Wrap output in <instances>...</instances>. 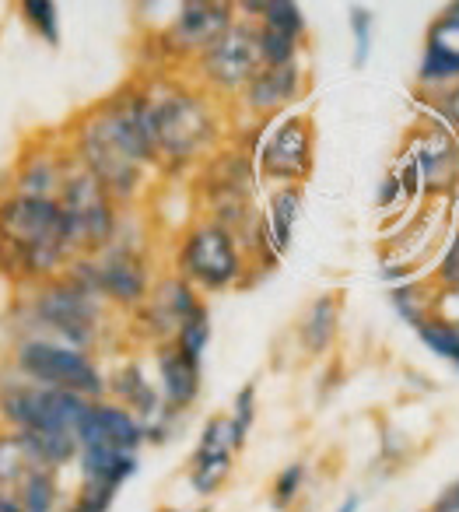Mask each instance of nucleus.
I'll use <instances>...</instances> for the list:
<instances>
[{
    "instance_id": "473e14b6",
    "label": "nucleus",
    "mask_w": 459,
    "mask_h": 512,
    "mask_svg": "<svg viewBox=\"0 0 459 512\" xmlns=\"http://www.w3.org/2000/svg\"><path fill=\"white\" fill-rule=\"evenodd\" d=\"M347 18H351V39H354V67L361 71V67H368V57H372L375 15L365 4H354V8L347 11Z\"/></svg>"
},
{
    "instance_id": "f257e3e1",
    "label": "nucleus",
    "mask_w": 459,
    "mask_h": 512,
    "mask_svg": "<svg viewBox=\"0 0 459 512\" xmlns=\"http://www.w3.org/2000/svg\"><path fill=\"white\" fill-rule=\"evenodd\" d=\"M141 88L162 172L200 169L214 151L225 148L228 123L214 95L197 88L190 78H172L165 71L141 78Z\"/></svg>"
},
{
    "instance_id": "6e6552de",
    "label": "nucleus",
    "mask_w": 459,
    "mask_h": 512,
    "mask_svg": "<svg viewBox=\"0 0 459 512\" xmlns=\"http://www.w3.org/2000/svg\"><path fill=\"white\" fill-rule=\"evenodd\" d=\"M15 372L29 383L78 393L85 400L106 397V372L95 362V355L74 351L50 337H22L15 344Z\"/></svg>"
},
{
    "instance_id": "c9c22d12",
    "label": "nucleus",
    "mask_w": 459,
    "mask_h": 512,
    "mask_svg": "<svg viewBox=\"0 0 459 512\" xmlns=\"http://www.w3.org/2000/svg\"><path fill=\"white\" fill-rule=\"evenodd\" d=\"M116 502V491L109 488H88V484H81L78 495H74V502H67L60 512H109Z\"/></svg>"
},
{
    "instance_id": "7ed1b4c3",
    "label": "nucleus",
    "mask_w": 459,
    "mask_h": 512,
    "mask_svg": "<svg viewBox=\"0 0 459 512\" xmlns=\"http://www.w3.org/2000/svg\"><path fill=\"white\" fill-rule=\"evenodd\" d=\"M64 274L71 281H78L81 288H88L95 299H102L120 316L137 313L158 281L155 267H151L148 246L137 235L134 239L116 235L102 253L74 256Z\"/></svg>"
},
{
    "instance_id": "b1692460",
    "label": "nucleus",
    "mask_w": 459,
    "mask_h": 512,
    "mask_svg": "<svg viewBox=\"0 0 459 512\" xmlns=\"http://www.w3.org/2000/svg\"><path fill=\"white\" fill-rule=\"evenodd\" d=\"M25 453H29V463L39 470H53L57 474L60 467L78 460L81 446L71 432H18Z\"/></svg>"
},
{
    "instance_id": "79ce46f5",
    "label": "nucleus",
    "mask_w": 459,
    "mask_h": 512,
    "mask_svg": "<svg viewBox=\"0 0 459 512\" xmlns=\"http://www.w3.org/2000/svg\"><path fill=\"white\" fill-rule=\"evenodd\" d=\"M193 512H214L211 505H200V509H193Z\"/></svg>"
},
{
    "instance_id": "6ab92c4d",
    "label": "nucleus",
    "mask_w": 459,
    "mask_h": 512,
    "mask_svg": "<svg viewBox=\"0 0 459 512\" xmlns=\"http://www.w3.org/2000/svg\"><path fill=\"white\" fill-rule=\"evenodd\" d=\"M106 397L116 400L120 407H127V411H134L144 425H151L165 411L155 376H148L144 362H137V358H123L113 372H106Z\"/></svg>"
},
{
    "instance_id": "20e7f679",
    "label": "nucleus",
    "mask_w": 459,
    "mask_h": 512,
    "mask_svg": "<svg viewBox=\"0 0 459 512\" xmlns=\"http://www.w3.org/2000/svg\"><path fill=\"white\" fill-rule=\"evenodd\" d=\"M29 320L39 327V334L29 337H50L57 344H67L74 351L95 355L106 341V320L113 309L102 299H95L88 288L71 281L67 274L32 288L29 295Z\"/></svg>"
},
{
    "instance_id": "4be33fe9",
    "label": "nucleus",
    "mask_w": 459,
    "mask_h": 512,
    "mask_svg": "<svg viewBox=\"0 0 459 512\" xmlns=\"http://www.w3.org/2000/svg\"><path fill=\"white\" fill-rule=\"evenodd\" d=\"M137 467H141L137 453H116V449H102V446H88L78 453V474L81 484H88V488L120 491L137 474Z\"/></svg>"
},
{
    "instance_id": "bb28decb",
    "label": "nucleus",
    "mask_w": 459,
    "mask_h": 512,
    "mask_svg": "<svg viewBox=\"0 0 459 512\" xmlns=\"http://www.w3.org/2000/svg\"><path fill=\"white\" fill-rule=\"evenodd\" d=\"M256 25L267 32H277L284 39H295V43H305V32H309V22H305V11L291 0H267L260 8V18Z\"/></svg>"
},
{
    "instance_id": "f704fd0d",
    "label": "nucleus",
    "mask_w": 459,
    "mask_h": 512,
    "mask_svg": "<svg viewBox=\"0 0 459 512\" xmlns=\"http://www.w3.org/2000/svg\"><path fill=\"white\" fill-rule=\"evenodd\" d=\"M424 39H435V43L449 46V50H459V0H456V4H449V8H442L435 18H431Z\"/></svg>"
},
{
    "instance_id": "4c0bfd02",
    "label": "nucleus",
    "mask_w": 459,
    "mask_h": 512,
    "mask_svg": "<svg viewBox=\"0 0 459 512\" xmlns=\"http://www.w3.org/2000/svg\"><path fill=\"white\" fill-rule=\"evenodd\" d=\"M431 316L445 323H456L459 327V288H435V306Z\"/></svg>"
},
{
    "instance_id": "1a4fd4ad",
    "label": "nucleus",
    "mask_w": 459,
    "mask_h": 512,
    "mask_svg": "<svg viewBox=\"0 0 459 512\" xmlns=\"http://www.w3.org/2000/svg\"><path fill=\"white\" fill-rule=\"evenodd\" d=\"M260 183L305 186L316 165V127L309 113H288L263 123L260 144L253 151Z\"/></svg>"
},
{
    "instance_id": "5701e85b",
    "label": "nucleus",
    "mask_w": 459,
    "mask_h": 512,
    "mask_svg": "<svg viewBox=\"0 0 459 512\" xmlns=\"http://www.w3.org/2000/svg\"><path fill=\"white\" fill-rule=\"evenodd\" d=\"M452 85H459V50H449L435 39H424L421 60H417L414 71V92L428 99V95H438Z\"/></svg>"
},
{
    "instance_id": "cd10ccee",
    "label": "nucleus",
    "mask_w": 459,
    "mask_h": 512,
    "mask_svg": "<svg viewBox=\"0 0 459 512\" xmlns=\"http://www.w3.org/2000/svg\"><path fill=\"white\" fill-rule=\"evenodd\" d=\"M414 334H417V341L431 351V355L442 358V362H449L452 369H459V327L456 323H445V320L428 316Z\"/></svg>"
},
{
    "instance_id": "ddd939ff",
    "label": "nucleus",
    "mask_w": 459,
    "mask_h": 512,
    "mask_svg": "<svg viewBox=\"0 0 459 512\" xmlns=\"http://www.w3.org/2000/svg\"><path fill=\"white\" fill-rule=\"evenodd\" d=\"M239 22L235 4L225 0H186L176 8V18L158 32V46L162 57L172 64L190 67L207 46H214L232 25Z\"/></svg>"
},
{
    "instance_id": "dca6fc26",
    "label": "nucleus",
    "mask_w": 459,
    "mask_h": 512,
    "mask_svg": "<svg viewBox=\"0 0 459 512\" xmlns=\"http://www.w3.org/2000/svg\"><path fill=\"white\" fill-rule=\"evenodd\" d=\"M407 151L414 155L421 172L424 197L452 200L459 193V137L445 127H421V134L407 137Z\"/></svg>"
},
{
    "instance_id": "9b49d317",
    "label": "nucleus",
    "mask_w": 459,
    "mask_h": 512,
    "mask_svg": "<svg viewBox=\"0 0 459 512\" xmlns=\"http://www.w3.org/2000/svg\"><path fill=\"white\" fill-rule=\"evenodd\" d=\"M263 67L260 43H256V25L253 22H235L225 36L214 46H207L197 60L190 64V81L204 88L214 99H239L242 88L256 78Z\"/></svg>"
},
{
    "instance_id": "c85d7f7f",
    "label": "nucleus",
    "mask_w": 459,
    "mask_h": 512,
    "mask_svg": "<svg viewBox=\"0 0 459 512\" xmlns=\"http://www.w3.org/2000/svg\"><path fill=\"white\" fill-rule=\"evenodd\" d=\"M211 337H214L211 309H207V302H204V306L183 323V330H179L172 344H176L186 358H193V362H204V351H207V344H211Z\"/></svg>"
},
{
    "instance_id": "39448f33",
    "label": "nucleus",
    "mask_w": 459,
    "mask_h": 512,
    "mask_svg": "<svg viewBox=\"0 0 459 512\" xmlns=\"http://www.w3.org/2000/svg\"><path fill=\"white\" fill-rule=\"evenodd\" d=\"M172 274L193 285L200 295H221L246 285L249 256L228 228L211 218H197L176 235Z\"/></svg>"
},
{
    "instance_id": "2f4dec72",
    "label": "nucleus",
    "mask_w": 459,
    "mask_h": 512,
    "mask_svg": "<svg viewBox=\"0 0 459 512\" xmlns=\"http://www.w3.org/2000/svg\"><path fill=\"white\" fill-rule=\"evenodd\" d=\"M256 43H260L263 67H291L302 57V43L277 36V32H267V29H260V25H256Z\"/></svg>"
},
{
    "instance_id": "f3484780",
    "label": "nucleus",
    "mask_w": 459,
    "mask_h": 512,
    "mask_svg": "<svg viewBox=\"0 0 459 512\" xmlns=\"http://www.w3.org/2000/svg\"><path fill=\"white\" fill-rule=\"evenodd\" d=\"M74 439H78L81 449L102 446V449H116V453H137L148 442V428H144V421L134 411L102 397L88 404L85 418L74 428Z\"/></svg>"
},
{
    "instance_id": "a19ab883",
    "label": "nucleus",
    "mask_w": 459,
    "mask_h": 512,
    "mask_svg": "<svg viewBox=\"0 0 459 512\" xmlns=\"http://www.w3.org/2000/svg\"><path fill=\"white\" fill-rule=\"evenodd\" d=\"M442 495H449V498H452V502H459V477H456V481H452V484H449V488H445V491H442Z\"/></svg>"
},
{
    "instance_id": "c756f323",
    "label": "nucleus",
    "mask_w": 459,
    "mask_h": 512,
    "mask_svg": "<svg viewBox=\"0 0 459 512\" xmlns=\"http://www.w3.org/2000/svg\"><path fill=\"white\" fill-rule=\"evenodd\" d=\"M305 481H309V463L305 460H295L277 470L274 484H270V502H274V509L288 512L291 505L298 502V495L305 491Z\"/></svg>"
},
{
    "instance_id": "393cba45",
    "label": "nucleus",
    "mask_w": 459,
    "mask_h": 512,
    "mask_svg": "<svg viewBox=\"0 0 459 512\" xmlns=\"http://www.w3.org/2000/svg\"><path fill=\"white\" fill-rule=\"evenodd\" d=\"M389 306H393V313L400 316L407 327L417 330L431 316V306H435V281L410 278V281H403V285H393L389 288Z\"/></svg>"
},
{
    "instance_id": "aec40b11",
    "label": "nucleus",
    "mask_w": 459,
    "mask_h": 512,
    "mask_svg": "<svg viewBox=\"0 0 459 512\" xmlns=\"http://www.w3.org/2000/svg\"><path fill=\"white\" fill-rule=\"evenodd\" d=\"M71 162H74V158H71V151H67V148H50V144H43L39 151H29V155L18 162L15 190H11V193L57 200V193H60V186H64Z\"/></svg>"
},
{
    "instance_id": "f8f14e48",
    "label": "nucleus",
    "mask_w": 459,
    "mask_h": 512,
    "mask_svg": "<svg viewBox=\"0 0 459 512\" xmlns=\"http://www.w3.org/2000/svg\"><path fill=\"white\" fill-rule=\"evenodd\" d=\"M204 306L200 292L193 285H186L176 274H162L151 288V295L144 299V306L137 313L127 316V334L134 337L144 348H165V344L176 341V334L183 330V323L190 320L197 309Z\"/></svg>"
},
{
    "instance_id": "412c9836",
    "label": "nucleus",
    "mask_w": 459,
    "mask_h": 512,
    "mask_svg": "<svg viewBox=\"0 0 459 512\" xmlns=\"http://www.w3.org/2000/svg\"><path fill=\"white\" fill-rule=\"evenodd\" d=\"M340 313H344L340 292H323L305 306L302 320H298V344H302L305 355H330L340 334Z\"/></svg>"
},
{
    "instance_id": "2eb2a0df",
    "label": "nucleus",
    "mask_w": 459,
    "mask_h": 512,
    "mask_svg": "<svg viewBox=\"0 0 459 512\" xmlns=\"http://www.w3.org/2000/svg\"><path fill=\"white\" fill-rule=\"evenodd\" d=\"M309 92V74L302 64L291 67H260L256 78L242 88V95L235 102L242 106V113L263 127L270 120L295 113V102H302V95Z\"/></svg>"
},
{
    "instance_id": "72a5a7b5",
    "label": "nucleus",
    "mask_w": 459,
    "mask_h": 512,
    "mask_svg": "<svg viewBox=\"0 0 459 512\" xmlns=\"http://www.w3.org/2000/svg\"><path fill=\"white\" fill-rule=\"evenodd\" d=\"M431 281H435V288H459V221L449 232V239H445V249L438 256Z\"/></svg>"
},
{
    "instance_id": "7c9ffc66",
    "label": "nucleus",
    "mask_w": 459,
    "mask_h": 512,
    "mask_svg": "<svg viewBox=\"0 0 459 512\" xmlns=\"http://www.w3.org/2000/svg\"><path fill=\"white\" fill-rule=\"evenodd\" d=\"M22 15L43 43H50V46L60 43V8L53 0H25Z\"/></svg>"
},
{
    "instance_id": "f03ea898",
    "label": "nucleus",
    "mask_w": 459,
    "mask_h": 512,
    "mask_svg": "<svg viewBox=\"0 0 459 512\" xmlns=\"http://www.w3.org/2000/svg\"><path fill=\"white\" fill-rule=\"evenodd\" d=\"M74 249L67 242L57 200L8 193L0 200V274L18 285H43L67 271Z\"/></svg>"
},
{
    "instance_id": "9d476101",
    "label": "nucleus",
    "mask_w": 459,
    "mask_h": 512,
    "mask_svg": "<svg viewBox=\"0 0 459 512\" xmlns=\"http://www.w3.org/2000/svg\"><path fill=\"white\" fill-rule=\"evenodd\" d=\"M92 400L78 393L50 390V386L29 383V379H11L0 386V421L8 432H71L85 418Z\"/></svg>"
},
{
    "instance_id": "0eeeda50",
    "label": "nucleus",
    "mask_w": 459,
    "mask_h": 512,
    "mask_svg": "<svg viewBox=\"0 0 459 512\" xmlns=\"http://www.w3.org/2000/svg\"><path fill=\"white\" fill-rule=\"evenodd\" d=\"M57 204L64 211V228H67V242H71L74 256H95L116 239L120 232L123 211L113 200V193L85 172L78 162H71L67 179L57 193Z\"/></svg>"
},
{
    "instance_id": "58836bf2",
    "label": "nucleus",
    "mask_w": 459,
    "mask_h": 512,
    "mask_svg": "<svg viewBox=\"0 0 459 512\" xmlns=\"http://www.w3.org/2000/svg\"><path fill=\"white\" fill-rule=\"evenodd\" d=\"M375 204H379L382 211H393L396 204H407V197H403V190H400V179L393 176V169L382 176L379 193H375Z\"/></svg>"
},
{
    "instance_id": "a878e982",
    "label": "nucleus",
    "mask_w": 459,
    "mask_h": 512,
    "mask_svg": "<svg viewBox=\"0 0 459 512\" xmlns=\"http://www.w3.org/2000/svg\"><path fill=\"white\" fill-rule=\"evenodd\" d=\"M25 512H60V484L53 470H29L11 491Z\"/></svg>"
},
{
    "instance_id": "4468645a",
    "label": "nucleus",
    "mask_w": 459,
    "mask_h": 512,
    "mask_svg": "<svg viewBox=\"0 0 459 512\" xmlns=\"http://www.w3.org/2000/svg\"><path fill=\"white\" fill-rule=\"evenodd\" d=\"M246 446V435L235 428V421L228 414H214L200 428V439L193 446L190 456V488L200 498H211L232 481L235 456Z\"/></svg>"
},
{
    "instance_id": "e433bc0d",
    "label": "nucleus",
    "mask_w": 459,
    "mask_h": 512,
    "mask_svg": "<svg viewBox=\"0 0 459 512\" xmlns=\"http://www.w3.org/2000/svg\"><path fill=\"white\" fill-rule=\"evenodd\" d=\"M228 418L235 421V428H239L242 435H249V428H253V421H256V383H246L235 393V404Z\"/></svg>"
},
{
    "instance_id": "ea45409f",
    "label": "nucleus",
    "mask_w": 459,
    "mask_h": 512,
    "mask_svg": "<svg viewBox=\"0 0 459 512\" xmlns=\"http://www.w3.org/2000/svg\"><path fill=\"white\" fill-rule=\"evenodd\" d=\"M361 509V495H347L344 502L337 505V512H358Z\"/></svg>"
},
{
    "instance_id": "423d86ee",
    "label": "nucleus",
    "mask_w": 459,
    "mask_h": 512,
    "mask_svg": "<svg viewBox=\"0 0 459 512\" xmlns=\"http://www.w3.org/2000/svg\"><path fill=\"white\" fill-rule=\"evenodd\" d=\"M67 151L71 158L81 165L85 172H92L120 207H134L137 200L148 193L151 176L155 172L141 169L137 162H130L127 155L120 151V144L113 141V134L106 130V123L99 120V113L85 109V113L74 120L71 137H67Z\"/></svg>"
},
{
    "instance_id": "a211bd4d",
    "label": "nucleus",
    "mask_w": 459,
    "mask_h": 512,
    "mask_svg": "<svg viewBox=\"0 0 459 512\" xmlns=\"http://www.w3.org/2000/svg\"><path fill=\"white\" fill-rule=\"evenodd\" d=\"M151 369H155V386L158 397L169 411L186 414L197 404L200 390H204V369L200 362L186 358L176 344H165V348L151 351Z\"/></svg>"
},
{
    "instance_id": "37998d69",
    "label": "nucleus",
    "mask_w": 459,
    "mask_h": 512,
    "mask_svg": "<svg viewBox=\"0 0 459 512\" xmlns=\"http://www.w3.org/2000/svg\"><path fill=\"white\" fill-rule=\"evenodd\" d=\"M452 200H456V221H459V193H456V197H452Z\"/></svg>"
}]
</instances>
